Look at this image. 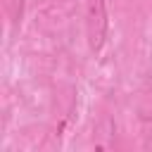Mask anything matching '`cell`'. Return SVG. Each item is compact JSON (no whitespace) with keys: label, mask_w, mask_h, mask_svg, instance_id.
Masks as SVG:
<instances>
[{"label":"cell","mask_w":152,"mask_h":152,"mask_svg":"<svg viewBox=\"0 0 152 152\" xmlns=\"http://www.w3.org/2000/svg\"><path fill=\"white\" fill-rule=\"evenodd\" d=\"M86 40L90 52H100L104 40H107V28H109V17H107V5L104 0H86Z\"/></svg>","instance_id":"obj_1"}]
</instances>
